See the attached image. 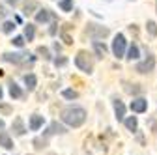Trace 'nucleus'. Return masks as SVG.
<instances>
[{
	"mask_svg": "<svg viewBox=\"0 0 157 155\" xmlns=\"http://www.w3.org/2000/svg\"><path fill=\"white\" fill-rule=\"evenodd\" d=\"M60 118L64 123H67L69 127H81L86 122V110L81 107H67L62 110Z\"/></svg>",
	"mask_w": 157,
	"mask_h": 155,
	"instance_id": "nucleus-1",
	"label": "nucleus"
},
{
	"mask_svg": "<svg viewBox=\"0 0 157 155\" xmlns=\"http://www.w3.org/2000/svg\"><path fill=\"white\" fill-rule=\"evenodd\" d=\"M75 66L81 69V71L88 73V75L94 71V60H92V56L86 51H78L77 52V56H75Z\"/></svg>",
	"mask_w": 157,
	"mask_h": 155,
	"instance_id": "nucleus-2",
	"label": "nucleus"
},
{
	"mask_svg": "<svg viewBox=\"0 0 157 155\" xmlns=\"http://www.w3.org/2000/svg\"><path fill=\"white\" fill-rule=\"evenodd\" d=\"M86 34L92 37L94 41H99V40H105V37L110 34V30L103 25H95V23H90L86 26Z\"/></svg>",
	"mask_w": 157,
	"mask_h": 155,
	"instance_id": "nucleus-3",
	"label": "nucleus"
},
{
	"mask_svg": "<svg viewBox=\"0 0 157 155\" xmlns=\"http://www.w3.org/2000/svg\"><path fill=\"white\" fill-rule=\"evenodd\" d=\"M153 67H155V56H153L151 52H148L144 60L135 66V71H136V73H140V75H146V73H151Z\"/></svg>",
	"mask_w": 157,
	"mask_h": 155,
	"instance_id": "nucleus-4",
	"label": "nucleus"
},
{
	"mask_svg": "<svg viewBox=\"0 0 157 155\" xmlns=\"http://www.w3.org/2000/svg\"><path fill=\"white\" fill-rule=\"evenodd\" d=\"M125 47H127V41H125V36L124 34H116L114 36V41H112V52L116 58H124L125 56Z\"/></svg>",
	"mask_w": 157,
	"mask_h": 155,
	"instance_id": "nucleus-5",
	"label": "nucleus"
},
{
	"mask_svg": "<svg viewBox=\"0 0 157 155\" xmlns=\"http://www.w3.org/2000/svg\"><path fill=\"white\" fill-rule=\"evenodd\" d=\"M30 54L28 52H4L2 54V60L4 62H10V64H23L26 60H30Z\"/></svg>",
	"mask_w": 157,
	"mask_h": 155,
	"instance_id": "nucleus-6",
	"label": "nucleus"
},
{
	"mask_svg": "<svg viewBox=\"0 0 157 155\" xmlns=\"http://www.w3.org/2000/svg\"><path fill=\"white\" fill-rule=\"evenodd\" d=\"M51 19H56V15L52 13V11H49L47 8H43V9H37V13H36V23H39V25H45V23H49Z\"/></svg>",
	"mask_w": 157,
	"mask_h": 155,
	"instance_id": "nucleus-7",
	"label": "nucleus"
},
{
	"mask_svg": "<svg viewBox=\"0 0 157 155\" xmlns=\"http://www.w3.org/2000/svg\"><path fill=\"white\" fill-rule=\"evenodd\" d=\"M146 108H148V101H146L144 97H136V99L131 101V110H133V112L142 114V112H146Z\"/></svg>",
	"mask_w": 157,
	"mask_h": 155,
	"instance_id": "nucleus-8",
	"label": "nucleus"
},
{
	"mask_svg": "<svg viewBox=\"0 0 157 155\" xmlns=\"http://www.w3.org/2000/svg\"><path fill=\"white\" fill-rule=\"evenodd\" d=\"M11 131H13V134L15 137H23V134L26 133V129H25V123H23V118H17L13 120V123H11Z\"/></svg>",
	"mask_w": 157,
	"mask_h": 155,
	"instance_id": "nucleus-9",
	"label": "nucleus"
},
{
	"mask_svg": "<svg viewBox=\"0 0 157 155\" xmlns=\"http://www.w3.org/2000/svg\"><path fill=\"white\" fill-rule=\"evenodd\" d=\"M64 133H67L64 125H60L58 122H52V123L49 125V129L45 131V137H52V134H64Z\"/></svg>",
	"mask_w": 157,
	"mask_h": 155,
	"instance_id": "nucleus-10",
	"label": "nucleus"
},
{
	"mask_svg": "<svg viewBox=\"0 0 157 155\" xmlns=\"http://www.w3.org/2000/svg\"><path fill=\"white\" fill-rule=\"evenodd\" d=\"M114 114H116V120L118 122L125 120V105L120 99H114Z\"/></svg>",
	"mask_w": 157,
	"mask_h": 155,
	"instance_id": "nucleus-11",
	"label": "nucleus"
},
{
	"mask_svg": "<svg viewBox=\"0 0 157 155\" xmlns=\"http://www.w3.org/2000/svg\"><path fill=\"white\" fill-rule=\"evenodd\" d=\"M107 45L105 43H101V41H94V52H95V56L97 58H105L107 56Z\"/></svg>",
	"mask_w": 157,
	"mask_h": 155,
	"instance_id": "nucleus-12",
	"label": "nucleus"
},
{
	"mask_svg": "<svg viewBox=\"0 0 157 155\" xmlns=\"http://www.w3.org/2000/svg\"><path fill=\"white\" fill-rule=\"evenodd\" d=\"M43 122H45V120H43V116H39V114H34L32 118H30V129H32V131H37L39 127L43 125Z\"/></svg>",
	"mask_w": 157,
	"mask_h": 155,
	"instance_id": "nucleus-13",
	"label": "nucleus"
},
{
	"mask_svg": "<svg viewBox=\"0 0 157 155\" xmlns=\"http://www.w3.org/2000/svg\"><path fill=\"white\" fill-rule=\"evenodd\" d=\"M0 146L4 149H13V142H11L8 133H0Z\"/></svg>",
	"mask_w": 157,
	"mask_h": 155,
	"instance_id": "nucleus-14",
	"label": "nucleus"
},
{
	"mask_svg": "<svg viewBox=\"0 0 157 155\" xmlns=\"http://www.w3.org/2000/svg\"><path fill=\"white\" fill-rule=\"evenodd\" d=\"M124 123H125L127 131H136V129H139V120H136V116H129V118H125Z\"/></svg>",
	"mask_w": 157,
	"mask_h": 155,
	"instance_id": "nucleus-15",
	"label": "nucleus"
},
{
	"mask_svg": "<svg viewBox=\"0 0 157 155\" xmlns=\"http://www.w3.org/2000/svg\"><path fill=\"white\" fill-rule=\"evenodd\" d=\"M139 56H140V51H139V47H136V45L133 43V45L129 47V51H127L125 58H127V60H131V62H133V60H136V58H139Z\"/></svg>",
	"mask_w": 157,
	"mask_h": 155,
	"instance_id": "nucleus-16",
	"label": "nucleus"
},
{
	"mask_svg": "<svg viewBox=\"0 0 157 155\" xmlns=\"http://www.w3.org/2000/svg\"><path fill=\"white\" fill-rule=\"evenodd\" d=\"M124 90H125L127 93H131V95H136V93L142 92V88H140L139 84H129V82H124Z\"/></svg>",
	"mask_w": 157,
	"mask_h": 155,
	"instance_id": "nucleus-17",
	"label": "nucleus"
},
{
	"mask_svg": "<svg viewBox=\"0 0 157 155\" xmlns=\"http://www.w3.org/2000/svg\"><path fill=\"white\" fill-rule=\"evenodd\" d=\"M34 148L36 149H45L47 146H49V142H47V137H37V138H34Z\"/></svg>",
	"mask_w": 157,
	"mask_h": 155,
	"instance_id": "nucleus-18",
	"label": "nucleus"
},
{
	"mask_svg": "<svg viewBox=\"0 0 157 155\" xmlns=\"http://www.w3.org/2000/svg\"><path fill=\"white\" fill-rule=\"evenodd\" d=\"M10 95L13 99H19V97H23V92H21V88H19L15 82H11L10 84Z\"/></svg>",
	"mask_w": 157,
	"mask_h": 155,
	"instance_id": "nucleus-19",
	"label": "nucleus"
},
{
	"mask_svg": "<svg viewBox=\"0 0 157 155\" xmlns=\"http://www.w3.org/2000/svg\"><path fill=\"white\" fill-rule=\"evenodd\" d=\"M37 8H39V4L36 2V0H30V2L23 8V13H25V15H32V13H34V9H37Z\"/></svg>",
	"mask_w": 157,
	"mask_h": 155,
	"instance_id": "nucleus-20",
	"label": "nucleus"
},
{
	"mask_svg": "<svg viewBox=\"0 0 157 155\" xmlns=\"http://www.w3.org/2000/svg\"><path fill=\"white\" fill-rule=\"evenodd\" d=\"M34 36H36V26H34V25H26V26H25V40L32 41Z\"/></svg>",
	"mask_w": 157,
	"mask_h": 155,
	"instance_id": "nucleus-21",
	"label": "nucleus"
},
{
	"mask_svg": "<svg viewBox=\"0 0 157 155\" xmlns=\"http://www.w3.org/2000/svg\"><path fill=\"white\" fill-rule=\"evenodd\" d=\"M58 8L62 11H71L73 9V0H58Z\"/></svg>",
	"mask_w": 157,
	"mask_h": 155,
	"instance_id": "nucleus-22",
	"label": "nucleus"
},
{
	"mask_svg": "<svg viewBox=\"0 0 157 155\" xmlns=\"http://www.w3.org/2000/svg\"><path fill=\"white\" fill-rule=\"evenodd\" d=\"M25 84H26V88H28V90H34V88H36V84H37L36 75H26V77H25Z\"/></svg>",
	"mask_w": 157,
	"mask_h": 155,
	"instance_id": "nucleus-23",
	"label": "nucleus"
},
{
	"mask_svg": "<svg viewBox=\"0 0 157 155\" xmlns=\"http://www.w3.org/2000/svg\"><path fill=\"white\" fill-rule=\"evenodd\" d=\"M146 30H148V34L151 37H157V25H155V21H148L146 23Z\"/></svg>",
	"mask_w": 157,
	"mask_h": 155,
	"instance_id": "nucleus-24",
	"label": "nucleus"
},
{
	"mask_svg": "<svg viewBox=\"0 0 157 155\" xmlns=\"http://www.w3.org/2000/svg\"><path fill=\"white\" fill-rule=\"evenodd\" d=\"M15 30V21H6L4 25H2V32L4 34H11Z\"/></svg>",
	"mask_w": 157,
	"mask_h": 155,
	"instance_id": "nucleus-25",
	"label": "nucleus"
},
{
	"mask_svg": "<svg viewBox=\"0 0 157 155\" xmlns=\"http://www.w3.org/2000/svg\"><path fill=\"white\" fill-rule=\"evenodd\" d=\"M62 95H64L66 99H77V97H78V93H77L75 90H64Z\"/></svg>",
	"mask_w": 157,
	"mask_h": 155,
	"instance_id": "nucleus-26",
	"label": "nucleus"
},
{
	"mask_svg": "<svg viewBox=\"0 0 157 155\" xmlns=\"http://www.w3.org/2000/svg\"><path fill=\"white\" fill-rule=\"evenodd\" d=\"M11 43H13L15 47H19V49H21V47L25 45V36H15L13 40H11Z\"/></svg>",
	"mask_w": 157,
	"mask_h": 155,
	"instance_id": "nucleus-27",
	"label": "nucleus"
},
{
	"mask_svg": "<svg viewBox=\"0 0 157 155\" xmlns=\"http://www.w3.org/2000/svg\"><path fill=\"white\" fill-rule=\"evenodd\" d=\"M37 54H41L45 60H51V52H49L47 47H37Z\"/></svg>",
	"mask_w": 157,
	"mask_h": 155,
	"instance_id": "nucleus-28",
	"label": "nucleus"
},
{
	"mask_svg": "<svg viewBox=\"0 0 157 155\" xmlns=\"http://www.w3.org/2000/svg\"><path fill=\"white\" fill-rule=\"evenodd\" d=\"M66 64H67V58H66V56L54 58V66H56V67H62V66H66Z\"/></svg>",
	"mask_w": 157,
	"mask_h": 155,
	"instance_id": "nucleus-29",
	"label": "nucleus"
},
{
	"mask_svg": "<svg viewBox=\"0 0 157 155\" xmlns=\"http://www.w3.org/2000/svg\"><path fill=\"white\" fill-rule=\"evenodd\" d=\"M62 40L66 41V45H71V43H73V40H71V36H69V34H67L66 30H62Z\"/></svg>",
	"mask_w": 157,
	"mask_h": 155,
	"instance_id": "nucleus-30",
	"label": "nucleus"
},
{
	"mask_svg": "<svg viewBox=\"0 0 157 155\" xmlns=\"http://www.w3.org/2000/svg\"><path fill=\"white\" fill-rule=\"evenodd\" d=\"M0 112H4V114H11V107L4 105V103H0Z\"/></svg>",
	"mask_w": 157,
	"mask_h": 155,
	"instance_id": "nucleus-31",
	"label": "nucleus"
},
{
	"mask_svg": "<svg viewBox=\"0 0 157 155\" xmlns=\"http://www.w3.org/2000/svg\"><path fill=\"white\" fill-rule=\"evenodd\" d=\"M6 15H8V9H6L2 4H0V17H6Z\"/></svg>",
	"mask_w": 157,
	"mask_h": 155,
	"instance_id": "nucleus-32",
	"label": "nucleus"
},
{
	"mask_svg": "<svg viewBox=\"0 0 157 155\" xmlns=\"http://www.w3.org/2000/svg\"><path fill=\"white\" fill-rule=\"evenodd\" d=\"M56 26H58V25H56V23H52V26L49 28V34H51V36H54V34H56Z\"/></svg>",
	"mask_w": 157,
	"mask_h": 155,
	"instance_id": "nucleus-33",
	"label": "nucleus"
},
{
	"mask_svg": "<svg viewBox=\"0 0 157 155\" xmlns=\"http://www.w3.org/2000/svg\"><path fill=\"white\" fill-rule=\"evenodd\" d=\"M6 2H8L10 6H17L19 2H21V0H6Z\"/></svg>",
	"mask_w": 157,
	"mask_h": 155,
	"instance_id": "nucleus-34",
	"label": "nucleus"
},
{
	"mask_svg": "<svg viewBox=\"0 0 157 155\" xmlns=\"http://www.w3.org/2000/svg\"><path fill=\"white\" fill-rule=\"evenodd\" d=\"M52 47H54V51H56V52H60V51H62V47H60V45H58V41H56V43H54Z\"/></svg>",
	"mask_w": 157,
	"mask_h": 155,
	"instance_id": "nucleus-35",
	"label": "nucleus"
},
{
	"mask_svg": "<svg viewBox=\"0 0 157 155\" xmlns=\"http://www.w3.org/2000/svg\"><path fill=\"white\" fill-rule=\"evenodd\" d=\"M0 129H4V120H0Z\"/></svg>",
	"mask_w": 157,
	"mask_h": 155,
	"instance_id": "nucleus-36",
	"label": "nucleus"
},
{
	"mask_svg": "<svg viewBox=\"0 0 157 155\" xmlns=\"http://www.w3.org/2000/svg\"><path fill=\"white\" fill-rule=\"evenodd\" d=\"M4 97V92H2V88H0V99H2Z\"/></svg>",
	"mask_w": 157,
	"mask_h": 155,
	"instance_id": "nucleus-37",
	"label": "nucleus"
},
{
	"mask_svg": "<svg viewBox=\"0 0 157 155\" xmlns=\"http://www.w3.org/2000/svg\"><path fill=\"white\" fill-rule=\"evenodd\" d=\"M155 9H157V2H155Z\"/></svg>",
	"mask_w": 157,
	"mask_h": 155,
	"instance_id": "nucleus-38",
	"label": "nucleus"
},
{
	"mask_svg": "<svg viewBox=\"0 0 157 155\" xmlns=\"http://www.w3.org/2000/svg\"><path fill=\"white\" fill-rule=\"evenodd\" d=\"M47 155H54V153H47Z\"/></svg>",
	"mask_w": 157,
	"mask_h": 155,
	"instance_id": "nucleus-39",
	"label": "nucleus"
}]
</instances>
